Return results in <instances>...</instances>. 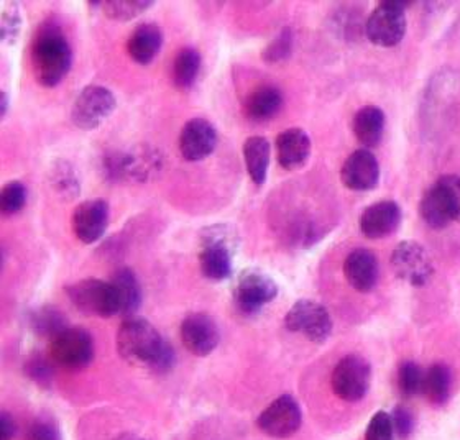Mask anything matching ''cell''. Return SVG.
I'll return each mask as SVG.
<instances>
[{
	"label": "cell",
	"instance_id": "obj_1",
	"mask_svg": "<svg viewBox=\"0 0 460 440\" xmlns=\"http://www.w3.org/2000/svg\"><path fill=\"white\" fill-rule=\"evenodd\" d=\"M117 352L125 362L166 374L176 362L172 345L142 317H127L117 332Z\"/></svg>",
	"mask_w": 460,
	"mask_h": 440
},
{
	"label": "cell",
	"instance_id": "obj_2",
	"mask_svg": "<svg viewBox=\"0 0 460 440\" xmlns=\"http://www.w3.org/2000/svg\"><path fill=\"white\" fill-rule=\"evenodd\" d=\"M73 65V49L65 31L49 22L40 27L31 45V69L37 83L55 87L67 76Z\"/></svg>",
	"mask_w": 460,
	"mask_h": 440
},
{
	"label": "cell",
	"instance_id": "obj_3",
	"mask_svg": "<svg viewBox=\"0 0 460 440\" xmlns=\"http://www.w3.org/2000/svg\"><path fill=\"white\" fill-rule=\"evenodd\" d=\"M199 268L212 281L227 279L232 273V253L235 249V230L230 225L216 224L201 230Z\"/></svg>",
	"mask_w": 460,
	"mask_h": 440
},
{
	"label": "cell",
	"instance_id": "obj_4",
	"mask_svg": "<svg viewBox=\"0 0 460 440\" xmlns=\"http://www.w3.org/2000/svg\"><path fill=\"white\" fill-rule=\"evenodd\" d=\"M164 166L162 154L150 146H137L130 152L107 154L102 172L111 181H140L154 178Z\"/></svg>",
	"mask_w": 460,
	"mask_h": 440
},
{
	"label": "cell",
	"instance_id": "obj_5",
	"mask_svg": "<svg viewBox=\"0 0 460 440\" xmlns=\"http://www.w3.org/2000/svg\"><path fill=\"white\" fill-rule=\"evenodd\" d=\"M411 2L384 0L370 13L365 22V35L376 47L390 48L398 45L406 33V13L404 10Z\"/></svg>",
	"mask_w": 460,
	"mask_h": 440
},
{
	"label": "cell",
	"instance_id": "obj_6",
	"mask_svg": "<svg viewBox=\"0 0 460 440\" xmlns=\"http://www.w3.org/2000/svg\"><path fill=\"white\" fill-rule=\"evenodd\" d=\"M49 360L65 370H83L94 360V340L79 327H67L49 344Z\"/></svg>",
	"mask_w": 460,
	"mask_h": 440
},
{
	"label": "cell",
	"instance_id": "obj_7",
	"mask_svg": "<svg viewBox=\"0 0 460 440\" xmlns=\"http://www.w3.org/2000/svg\"><path fill=\"white\" fill-rule=\"evenodd\" d=\"M66 293L69 301L86 316H119V303L111 281L87 277L67 286Z\"/></svg>",
	"mask_w": 460,
	"mask_h": 440
},
{
	"label": "cell",
	"instance_id": "obj_8",
	"mask_svg": "<svg viewBox=\"0 0 460 440\" xmlns=\"http://www.w3.org/2000/svg\"><path fill=\"white\" fill-rule=\"evenodd\" d=\"M117 107V99L104 86H87L76 97L71 109V120L81 130H96L106 122Z\"/></svg>",
	"mask_w": 460,
	"mask_h": 440
},
{
	"label": "cell",
	"instance_id": "obj_9",
	"mask_svg": "<svg viewBox=\"0 0 460 440\" xmlns=\"http://www.w3.org/2000/svg\"><path fill=\"white\" fill-rule=\"evenodd\" d=\"M289 332L301 334L314 344H323L332 334V319L326 307L314 301L301 299L295 303L285 316Z\"/></svg>",
	"mask_w": 460,
	"mask_h": 440
},
{
	"label": "cell",
	"instance_id": "obj_10",
	"mask_svg": "<svg viewBox=\"0 0 460 440\" xmlns=\"http://www.w3.org/2000/svg\"><path fill=\"white\" fill-rule=\"evenodd\" d=\"M372 382L370 364L360 355H347L332 372V390L344 401H360L368 392Z\"/></svg>",
	"mask_w": 460,
	"mask_h": 440
},
{
	"label": "cell",
	"instance_id": "obj_11",
	"mask_svg": "<svg viewBox=\"0 0 460 440\" xmlns=\"http://www.w3.org/2000/svg\"><path fill=\"white\" fill-rule=\"evenodd\" d=\"M279 295V286L267 273L259 269H245L234 289V301L242 314H257Z\"/></svg>",
	"mask_w": 460,
	"mask_h": 440
},
{
	"label": "cell",
	"instance_id": "obj_12",
	"mask_svg": "<svg viewBox=\"0 0 460 440\" xmlns=\"http://www.w3.org/2000/svg\"><path fill=\"white\" fill-rule=\"evenodd\" d=\"M392 268L396 277L411 286H424L434 275L428 251L412 240L398 243L392 253Z\"/></svg>",
	"mask_w": 460,
	"mask_h": 440
},
{
	"label": "cell",
	"instance_id": "obj_13",
	"mask_svg": "<svg viewBox=\"0 0 460 440\" xmlns=\"http://www.w3.org/2000/svg\"><path fill=\"white\" fill-rule=\"evenodd\" d=\"M301 409L291 396H279L259 416L260 431L273 439H288L301 427Z\"/></svg>",
	"mask_w": 460,
	"mask_h": 440
},
{
	"label": "cell",
	"instance_id": "obj_14",
	"mask_svg": "<svg viewBox=\"0 0 460 440\" xmlns=\"http://www.w3.org/2000/svg\"><path fill=\"white\" fill-rule=\"evenodd\" d=\"M180 335L186 350L196 356L211 355L221 340L219 327L206 314L186 317L180 327Z\"/></svg>",
	"mask_w": 460,
	"mask_h": 440
},
{
	"label": "cell",
	"instance_id": "obj_15",
	"mask_svg": "<svg viewBox=\"0 0 460 440\" xmlns=\"http://www.w3.org/2000/svg\"><path fill=\"white\" fill-rule=\"evenodd\" d=\"M217 140V132L209 120L191 119L180 134V154L186 162H202L214 154Z\"/></svg>",
	"mask_w": 460,
	"mask_h": 440
},
{
	"label": "cell",
	"instance_id": "obj_16",
	"mask_svg": "<svg viewBox=\"0 0 460 440\" xmlns=\"http://www.w3.org/2000/svg\"><path fill=\"white\" fill-rule=\"evenodd\" d=\"M109 217L111 209L104 199L81 202L73 212V232L83 243H94L106 233Z\"/></svg>",
	"mask_w": 460,
	"mask_h": 440
},
{
	"label": "cell",
	"instance_id": "obj_17",
	"mask_svg": "<svg viewBox=\"0 0 460 440\" xmlns=\"http://www.w3.org/2000/svg\"><path fill=\"white\" fill-rule=\"evenodd\" d=\"M341 180L352 191H370L380 181V166L370 150H355L341 170Z\"/></svg>",
	"mask_w": 460,
	"mask_h": 440
},
{
	"label": "cell",
	"instance_id": "obj_18",
	"mask_svg": "<svg viewBox=\"0 0 460 440\" xmlns=\"http://www.w3.org/2000/svg\"><path fill=\"white\" fill-rule=\"evenodd\" d=\"M402 209L394 201L375 202L360 217V230L367 239L380 240L392 235L402 224Z\"/></svg>",
	"mask_w": 460,
	"mask_h": 440
},
{
	"label": "cell",
	"instance_id": "obj_19",
	"mask_svg": "<svg viewBox=\"0 0 460 440\" xmlns=\"http://www.w3.org/2000/svg\"><path fill=\"white\" fill-rule=\"evenodd\" d=\"M344 275L349 285L357 291H372L378 281V260L374 251L357 249L349 253V257L345 259Z\"/></svg>",
	"mask_w": 460,
	"mask_h": 440
},
{
	"label": "cell",
	"instance_id": "obj_20",
	"mask_svg": "<svg viewBox=\"0 0 460 440\" xmlns=\"http://www.w3.org/2000/svg\"><path fill=\"white\" fill-rule=\"evenodd\" d=\"M277 158L288 172L305 166L311 154V138L303 128H288L277 136Z\"/></svg>",
	"mask_w": 460,
	"mask_h": 440
},
{
	"label": "cell",
	"instance_id": "obj_21",
	"mask_svg": "<svg viewBox=\"0 0 460 440\" xmlns=\"http://www.w3.org/2000/svg\"><path fill=\"white\" fill-rule=\"evenodd\" d=\"M164 45V31L155 23H142L127 40V53L138 65H150Z\"/></svg>",
	"mask_w": 460,
	"mask_h": 440
},
{
	"label": "cell",
	"instance_id": "obj_22",
	"mask_svg": "<svg viewBox=\"0 0 460 440\" xmlns=\"http://www.w3.org/2000/svg\"><path fill=\"white\" fill-rule=\"evenodd\" d=\"M283 107V94L277 86H260L243 102V112L252 122H267Z\"/></svg>",
	"mask_w": 460,
	"mask_h": 440
},
{
	"label": "cell",
	"instance_id": "obj_23",
	"mask_svg": "<svg viewBox=\"0 0 460 440\" xmlns=\"http://www.w3.org/2000/svg\"><path fill=\"white\" fill-rule=\"evenodd\" d=\"M384 110L376 106H365L354 115L352 130L358 144L364 145L365 150L378 146L385 134Z\"/></svg>",
	"mask_w": 460,
	"mask_h": 440
},
{
	"label": "cell",
	"instance_id": "obj_24",
	"mask_svg": "<svg viewBox=\"0 0 460 440\" xmlns=\"http://www.w3.org/2000/svg\"><path fill=\"white\" fill-rule=\"evenodd\" d=\"M111 285L119 303V316L134 317L142 304V287L134 271L130 268L117 269Z\"/></svg>",
	"mask_w": 460,
	"mask_h": 440
},
{
	"label": "cell",
	"instance_id": "obj_25",
	"mask_svg": "<svg viewBox=\"0 0 460 440\" xmlns=\"http://www.w3.org/2000/svg\"><path fill=\"white\" fill-rule=\"evenodd\" d=\"M270 148L269 140L265 136H250L243 144V162L247 166L250 180L257 186H261L267 181L270 168Z\"/></svg>",
	"mask_w": 460,
	"mask_h": 440
},
{
	"label": "cell",
	"instance_id": "obj_26",
	"mask_svg": "<svg viewBox=\"0 0 460 440\" xmlns=\"http://www.w3.org/2000/svg\"><path fill=\"white\" fill-rule=\"evenodd\" d=\"M420 212H421L422 220L431 229H446L454 222L451 211H449V206H447L446 198L442 194L441 188L438 186V182L422 196Z\"/></svg>",
	"mask_w": 460,
	"mask_h": 440
},
{
	"label": "cell",
	"instance_id": "obj_27",
	"mask_svg": "<svg viewBox=\"0 0 460 440\" xmlns=\"http://www.w3.org/2000/svg\"><path fill=\"white\" fill-rule=\"evenodd\" d=\"M49 181L51 189L65 201L76 199L81 192V181L73 164L66 160H57L51 164L49 172Z\"/></svg>",
	"mask_w": 460,
	"mask_h": 440
},
{
	"label": "cell",
	"instance_id": "obj_28",
	"mask_svg": "<svg viewBox=\"0 0 460 440\" xmlns=\"http://www.w3.org/2000/svg\"><path fill=\"white\" fill-rule=\"evenodd\" d=\"M201 71V55L194 48H182L172 61V84L186 91L196 83Z\"/></svg>",
	"mask_w": 460,
	"mask_h": 440
},
{
	"label": "cell",
	"instance_id": "obj_29",
	"mask_svg": "<svg viewBox=\"0 0 460 440\" xmlns=\"http://www.w3.org/2000/svg\"><path fill=\"white\" fill-rule=\"evenodd\" d=\"M451 388V370L446 365H432L431 368L426 372L424 392L422 394H426V398L434 406H442V404H446L447 400H449Z\"/></svg>",
	"mask_w": 460,
	"mask_h": 440
},
{
	"label": "cell",
	"instance_id": "obj_30",
	"mask_svg": "<svg viewBox=\"0 0 460 440\" xmlns=\"http://www.w3.org/2000/svg\"><path fill=\"white\" fill-rule=\"evenodd\" d=\"M30 327L35 334L53 340L67 329V321L57 307L43 306L30 314Z\"/></svg>",
	"mask_w": 460,
	"mask_h": 440
},
{
	"label": "cell",
	"instance_id": "obj_31",
	"mask_svg": "<svg viewBox=\"0 0 460 440\" xmlns=\"http://www.w3.org/2000/svg\"><path fill=\"white\" fill-rule=\"evenodd\" d=\"M152 5V0H109L102 4V10L111 20L128 22L140 17Z\"/></svg>",
	"mask_w": 460,
	"mask_h": 440
},
{
	"label": "cell",
	"instance_id": "obj_32",
	"mask_svg": "<svg viewBox=\"0 0 460 440\" xmlns=\"http://www.w3.org/2000/svg\"><path fill=\"white\" fill-rule=\"evenodd\" d=\"M426 374L414 362H404L398 370V390L404 398H414L424 392Z\"/></svg>",
	"mask_w": 460,
	"mask_h": 440
},
{
	"label": "cell",
	"instance_id": "obj_33",
	"mask_svg": "<svg viewBox=\"0 0 460 440\" xmlns=\"http://www.w3.org/2000/svg\"><path fill=\"white\" fill-rule=\"evenodd\" d=\"M27 202V188L22 181H10L0 191V211L4 216H13L23 209Z\"/></svg>",
	"mask_w": 460,
	"mask_h": 440
},
{
	"label": "cell",
	"instance_id": "obj_34",
	"mask_svg": "<svg viewBox=\"0 0 460 440\" xmlns=\"http://www.w3.org/2000/svg\"><path fill=\"white\" fill-rule=\"evenodd\" d=\"M22 29V17H20L19 4H10L5 7L0 17V39L2 43H15L19 39Z\"/></svg>",
	"mask_w": 460,
	"mask_h": 440
},
{
	"label": "cell",
	"instance_id": "obj_35",
	"mask_svg": "<svg viewBox=\"0 0 460 440\" xmlns=\"http://www.w3.org/2000/svg\"><path fill=\"white\" fill-rule=\"evenodd\" d=\"M438 186L441 188L442 194L446 198V202L449 206L452 219L460 224V178L454 174L442 176L438 180Z\"/></svg>",
	"mask_w": 460,
	"mask_h": 440
},
{
	"label": "cell",
	"instance_id": "obj_36",
	"mask_svg": "<svg viewBox=\"0 0 460 440\" xmlns=\"http://www.w3.org/2000/svg\"><path fill=\"white\" fill-rule=\"evenodd\" d=\"M291 48H293V33L291 30L285 29L279 31L277 39L270 43L267 49L263 51V59L267 63H279L283 59H287L291 55Z\"/></svg>",
	"mask_w": 460,
	"mask_h": 440
},
{
	"label": "cell",
	"instance_id": "obj_37",
	"mask_svg": "<svg viewBox=\"0 0 460 440\" xmlns=\"http://www.w3.org/2000/svg\"><path fill=\"white\" fill-rule=\"evenodd\" d=\"M51 360H47L41 355H33L25 362V374L30 380H33L35 383L41 386H49L53 380V366Z\"/></svg>",
	"mask_w": 460,
	"mask_h": 440
},
{
	"label": "cell",
	"instance_id": "obj_38",
	"mask_svg": "<svg viewBox=\"0 0 460 440\" xmlns=\"http://www.w3.org/2000/svg\"><path fill=\"white\" fill-rule=\"evenodd\" d=\"M365 440H394L392 416L384 411L376 412L370 424L367 426Z\"/></svg>",
	"mask_w": 460,
	"mask_h": 440
},
{
	"label": "cell",
	"instance_id": "obj_39",
	"mask_svg": "<svg viewBox=\"0 0 460 440\" xmlns=\"http://www.w3.org/2000/svg\"><path fill=\"white\" fill-rule=\"evenodd\" d=\"M27 440H61L57 424L49 418H39L31 422L27 431Z\"/></svg>",
	"mask_w": 460,
	"mask_h": 440
},
{
	"label": "cell",
	"instance_id": "obj_40",
	"mask_svg": "<svg viewBox=\"0 0 460 440\" xmlns=\"http://www.w3.org/2000/svg\"><path fill=\"white\" fill-rule=\"evenodd\" d=\"M394 422V436H398V439L406 440L412 434L414 429V419H412L411 412L406 408L398 406L392 416Z\"/></svg>",
	"mask_w": 460,
	"mask_h": 440
},
{
	"label": "cell",
	"instance_id": "obj_41",
	"mask_svg": "<svg viewBox=\"0 0 460 440\" xmlns=\"http://www.w3.org/2000/svg\"><path fill=\"white\" fill-rule=\"evenodd\" d=\"M17 432V424L10 418V414L4 412L2 414V422H0V434L2 440H12Z\"/></svg>",
	"mask_w": 460,
	"mask_h": 440
},
{
	"label": "cell",
	"instance_id": "obj_42",
	"mask_svg": "<svg viewBox=\"0 0 460 440\" xmlns=\"http://www.w3.org/2000/svg\"><path fill=\"white\" fill-rule=\"evenodd\" d=\"M7 110H9V96H7V92H2L0 94V117L2 119L7 115Z\"/></svg>",
	"mask_w": 460,
	"mask_h": 440
},
{
	"label": "cell",
	"instance_id": "obj_43",
	"mask_svg": "<svg viewBox=\"0 0 460 440\" xmlns=\"http://www.w3.org/2000/svg\"><path fill=\"white\" fill-rule=\"evenodd\" d=\"M114 440H144L140 439L138 436H135V434H122V436H119V437H115Z\"/></svg>",
	"mask_w": 460,
	"mask_h": 440
}]
</instances>
